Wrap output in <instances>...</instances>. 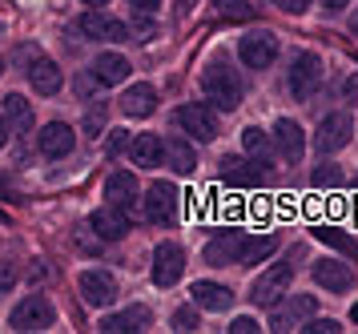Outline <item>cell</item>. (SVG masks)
<instances>
[{"instance_id": "6da1fadb", "label": "cell", "mask_w": 358, "mask_h": 334, "mask_svg": "<svg viewBox=\"0 0 358 334\" xmlns=\"http://www.w3.org/2000/svg\"><path fill=\"white\" fill-rule=\"evenodd\" d=\"M201 89H206V97L213 101V109L229 113V109L242 105V77H238L226 61L206 64V73H201Z\"/></svg>"}, {"instance_id": "7a4b0ae2", "label": "cell", "mask_w": 358, "mask_h": 334, "mask_svg": "<svg viewBox=\"0 0 358 334\" xmlns=\"http://www.w3.org/2000/svg\"><path fill=\"white\" fill-rule=\"evenodd\" d=\"M294 282V262H274L266 274H258V282L250 290V302L254 306H278L282 294H290Z\"/></svg>"}, {"instance_id": "3957f363", "label": "cell", "mask_w": 358, "mask_h": 334, "mask_svg": "<svg viewBox=\"0 0 358 334\" xmlns=\"http://www.w3.org/2000/svg\"><path fill=\"white\" fill-rule=\"evenodd\" d=\"M322 57L318 53H302V57H294L290 64V97L294 101H310V97L318 93V85H322Z\"/></svg>"}, {"instance_id": "277c9868", "label": "cell", "mask_w": 358, "mask_h": 334, "mask_svg": "<svg viewBox=\"0 0 358 334\" xmlns=\"http://www.w3.org/2000/svg\"><path fill=\"white\" fill-rule=\"evenodd\" d=\"M350 137H355V121H350V113H326L322 121H318L314 145H318V153H338L342 145H350Z\"/></svg>"}, {"instance_id": "5b68a950", "label": "cell", "mask_w": 358, "mask_h": 334, "mask_svg": "<svg viewBox=\"0 0 358 334\" xmlns=\"http://www.w3.org/2000/svg\"><path fill=\"white\" fill-rule=\"evenodd\" d=\"M8 326H13V330H49L52 326V302L45 294H29V298L8 314Z\"/></svg>"}, {"instance_id": "8992f818", "label": "cell", "mask_w": 358, "mask_h": 334, "mask_svg": "<svg viewBox=\"0 0 358 334\" xmlns=\"http://www.w3.org/2000/svg\"><path fill=\"white\" fill-rule=\"evenodd\" d=\"M178 125L194 137V141H213L217 137V113L210 105H201V101H189V105H181L178 109Z\"/></svg>"}, {"instance_id": "52a82bcc", "label": "cell", "mask_w": 358, "mask_h": 334, "mask_svg": "<svg viewBox=\"0 0 358 334\" xmlns=\"http://www.w3.org/2000/svg\"><path fill=\"white\" fill-rule=\"evenodd\" d=\"M238 57L245 69H270L278 61V41L270 32H245L238 41Z\"/></svg>"}, {"instance_id": "ba28073f", "label": "cell", "mask_w": 358, "mask_h": 334, "mask_svg": "<svg viewBox=\"0 0 358 334\" xmlns=\"http://www.w3.org/2000/svg\"><path fill=\"white\" fill-rule=\"evenodd\" d=\"M314 310H318V302H314L310 294H294L286 306H274L270 330H302V322L314 319Z\"/></svg>"}, {"instance_id": "9c48e42d", "label": "cell", "mask_w": 358, "mask_h": 334, "mask_svg": "<svg viewBox=\"0 0 358 334\" xmlns=\"http://www.w3.org/2000/svg\"><path fill=\"white\" fill-rule=\"evenodd\" d=\"M145 214H149V222H157V225L173 222L178 218V186L173 181H153L145 193Z\"/></svg>"}, {"instance_id": "30bf717a", "label": "cell", "mask_w": 358, "mask_h": 334, "mask_svg": "<svg viewBox=\"0 0 358 334\" xmlns=\"http://www.w3.org/2000/svg\"><path fill=\"white\" fill-rule=\"evenodd\" d=\"M181 274H185V250L178 242H162L153 250V282L157 286H173Z\"/></svg>"}, {"instance_id": "8fae6325", "label": "cell", "mask_w": 358, "mask_h": 334, "mask_svg": "<svg viewBox=\"0 0 358 334\" xmlns=\"http://www.w3.org/2000/svg\"><path fill=\"white\" fill-rule=\"evenodd\" d=\"M81 32L89 36V41H129V25L105 16L101 8H93V13L81 16Z\"/></svg>"}, {"instance_id": "7c38bea8", "label": "cell", "mask_w": 358, "mask_h": 334, "mask_svg": "<svg viewBox=\"0 0 358 334\" xmlns=\"http://www.w3.org/2000/svg\"><path fill=\"white\" fill-rule=\"evenodd\" d=\"M314 282L330 294H346V290L355 286V270L346 266V262H334V258H322V262H314Z\"/></svg>"}, {"instance_id": "4fadbf2b", "label": "cell", "mask_w": 358, "mask_h": 334, "mask_svg": "<svg viewBox=\"0 0 358 334\" xmlns=\"http://www.w3.org/2000/svg\"><path fill=\"white\" fill-rule=\"evenodd\" d=\"M77 286H81V298L89 306H109L117 298V278L105 270H85Z\"/></svg>"}, {"instance_id": "5bb4252c", "label": "cell", "mask_w": 358, "mask_h": 334, "mask_svg": "<svg viewBox=\"0 0 358 334\" xmlns=\"http://www.w3.org/2000/svg\"><path fill=\"white\" fill-rule=\"evenodd\" d=\"M36 145H41V153L45 158H69L73 153V145H77V133H73V125H65V121H52V125L41 129V137H36Z\"/></svg>"}, {"instance_id": "9a60e30c", "label": "cell", "mask_w": 358, "mask_h": 334, "mask_svg": "<svg viewBox=\"0 0 358 334\" xmlns=\"http://www.w3.org/2000/svg\"><path fill=\"white\" fill-rule=\"evenodd\" d=\"M242 250H245V238L238 230H226V234H217V238L206 246V262H210V266H238V262H242Z\"/></svg>"}, {"instance_id": "2e32d148", "label": "cell", "mask_w": 358, "mask_h": 334, "mask_svg": "<svg viewBox=\"0 0 358 334\" xmlns=\"http://www.w3.org/2000/svg\"><path fill=\"white\" fill-rule=\"evenodd\" d=\"M274 145H278V158L302 161V153H306V133H302V125H298V121L282 117V121L274 125Z\"/></svg>"}, {"instance_id": "e0dca14e", "label": "cell", "mask_w": 358, "mask_h": 334, "mask_svg": "<svg viewBox=\"0 0 358 334\" xmlns=\"http://www.w3.org/2000/svg\"><path fill=\"white\" fill-rule=\"evenodd\" d=\"M262 169L258 161H245V158H222V181L226 186H238V190H254L262 186Z\"/></svg>"}, {"instance_id": "ac0fdd59", "label": "cell", "mask_w": 358, "mask_h": 334, "mask_svg": "<svg viewBox=\"0 0 358 334\" xmlns=\"http://www.w3.org/2000/svg\"><path fill=\"white\" fill-rule=\"evenodd\" d=\"M29 81H33V89L41 97L61 93V85H65V77H61V64L49 61V57H36V61L29 64Z\"/></svg>"}, {"instance_id": "d6986e66", "label": "cell", "mask_w": 358, "mask_h": 334, "mask_svg": "<svg viewBox=\"0 0 358 334\" xmlns=\"http://www.w3.org/2000/svg\"><path fill=\"white\" fill-rule=\"evenodd\" d=\"M105 197H109V206L117 209H129L137 202V177L129 169H117V174L105 177Z\"/></svg>"}, {"instance_id": "ffe728a7", "label": "cell", "mask_w": 358, "mask_h": 334, "mask_svg": "<svg viewBox=\"0 0 358 334\" xmlns=\"http://www.w3.org/2000/svg\"><path fill=\"white\" fill-rule=\"evenodd\" d=\"M133 153V165H141V169H153V165H162L165 161V141L157 133H137L129 145Z\"/></svg>"}, {"instance_id": "44dd1931", "label": "cell", "mask_w": 358, "mask_h": 334, "mask_svg": "<svg viewBox=\"0 0 358 334\" xmlns=\"http://www.w3.org/2000/svg\"><path fill=\"white\" fill-rule=\"evenodd\" d=\"M153 109H157V89L153 85H129L121 93V113L125 117H149Z\"/></svg>"}, {"instance_id": "7402d4cb", "label": "cell", "mask_w": 358, "mask_h": 334, "mask_svg": "<svg viewBox=\"0 0 358 334\" xmlns=\"http://www.w3.org/2000/svg\"><path fill=\"white\" fill-rule=\"evenodd\" d=\"M89 225L97 230V238H101V242H117V238H125V234H129V222H125V214H121L117 206L97 209V214L89 218Z\"/></svg>"}, {"instance_id": "603a6c76", "label": "cell", "mask_w": 358, "mask_h": 334, "mask_svg": "<svg viewBox=\"0 0 358 334\" xmlns=\"http://www.w3.org/2000/svg\"><path fill=\"white\" fill-rule=\"evenodd\" d=\"M145 326H149V310L145 306H133V310L109 314L97 330H105V334H137V330H145Z\"/></svg>"}, {"instance_id": "cb8c5ba5", "label": "cell", "mask_w": 358, "mask_h": 334, "mask_svg": "<svg viewBox=\"0 0 358 334\" xmlns=\"http://www.w3.org/2000/svg\"><path fill=\"white\" fill-rule=\"evenodd\" d=\"M194 306H201V310H229V302H234V290L222 286V282H194Z\"/></svg>"}, {"instance_id": "d4e9b609", "label": "cell", "mask_w": 358, "mask_h": 334, "mask_svg": "<svg viewBox=\"0 0 358 334\" xmlns=\"http://www.w3.org/2000/svg\"><path fill=\"white\" fill-rule=\"evenodd\" d=\"M242 145H245V153L258 161V165H270V161L278 158V145H274V133H262L258 125H250L242 133Z\"/></svg>"}, {"instance_id": "484cf974", "label": "cell", "mask_w": 358, "mask_h": 334, "mask_svg": "<svg viewBox=\"0 0 358 334\" xmlns=\"http://www.w3.org/2000/svg\"><path fill=\"white\" fill-rule=\"evenodd\" d=\"M93 77L101 85H121V81L129 77V61L121 53H101L97 61H93Z\"/></svg>"}, {"instance_id": "4316f807", "label": "cell", "mask_w": 358, "mask_h": 334, "mask_svg": "<svg viewBox=\"0 0 358 334\" xmlns=\"http://www.w3.org/2000/svg\"><path fill=\"white\" fill-rule=\"evenodd\" d=\"M165 165H169L173 174H194V165H197L194 145L185 141V137H169V141H165Z\"/></svg>"}, {"instance_id": "83f0119b", "label": "cell", "mask_w": 358, "mask_h": 334, "mask_svg": "<svg viewBox=\"0 0 358 334\" xmlns=\"http://www.w3.org/2000/svg\"><path fill=\"white\" fill-rule=\"evenodd\" d=\"M4 117H8V125L17 129V133L33 129V105H29L20 93H8V97H4Z\"/></svg>"}, {"instance_id": "f1b7e54d", "label": "cell", "mask_w": 358, "mask_h": 334, "mask_svg": "<svg viewBox=\"0 0 358 334\" xmlns=\"http://www.w3.org/2000/svg\"><path fill=\"white\" fill-rule=\"evenodd\" d=\"M278 250V238L274 234H262V238H245V250H242V262L238 266H258Z\"/></svg>"}, {"instance_id": "f546056e", "label": "cell", "mask_w": 358, "mask_h": 334, "mask_svg": "<svg viewBox=\"0 0 358 334\" xmlns=\"http://www.w3.org/2000/svg\"><path fill=\"white\" fill-rule=\"evenodd\" d=\"M314 234H318V238H322L326 246H334V250H342V254L358 258V242L350 238V234H342V230H334V225H318Z\"/></svg>"}, {"instance_id": "4dcf8cb0", "label": "cell", "mask_w": 358, "mask_h": 334, "mask_svg": "<svg viewBox=\"0 0 358 334\" xmlns=\"http://www.w3.org/2000/svg\"><path fill=\"white\" fill-rule=\"evenodd\" d=\"M310 181H314L318 190H334V186H342L346 177H342V169H334V165H318V169H314V177H310Z\"/></svg>"}, {"instance_id": "1f68e13d", "label": "cell", "mask_w": 358, "mask_h": 334, "mask_svg": "<svg viewBox=\"0 0 358 334\" xmlns=\"http://www.w3.org/2000/svg\"><path fill=\"white\" fill-rule=\"evenodd\" d=\"M173 330H181V334L197 330V310H194V306H181L178 314H173Z\"/></svg>"}, {"instance_id": "d6a6232c", "label": "cell", "mask_w": 358, "mask_h": 334, "mask_svg": "<svg viewBox=\"0 0 358 334\" xmlns=\"http://www.w3.org/2000/svg\"><path fill=\"white\" fill-rule=\"evenodd\" d=\"M302 330H306V334H338L342 326H338L334 319H310L306 326H302Z\"/></svg>"}, {"instance_id": "836d02e7", "label": "cell", "mask_w": 358, "mask_h": 334, "mask_svg": "<svg viewBox=\"0 0 358 334\" xmlns=\"http://www.w3.org/2000/svg\"><path fill=\"white\" fill-rule=\"evenodd\" d=\"M17 278H20L17 262H0V294H4V290H13V286H17Z\"/></svg>"}, {"instance_id": "e575fe53", "label": "cell", "mask_w": 358, "mask_h": 334, "mask_svg": "<svg viewBox=\"0 0 358 334\" xmlns=\"http://www.w3.org/2000/svg\"><path fill=\"white\" fill-rule=\"evenodd\" d=\"M310 4H314V0H278V8H282V13H290V16H302Z\"/></svg>"}, {"instance_id": "d590c367", "label": "cell", "mask_w": 358, "mask_h": 334, "mask_svg": "<svg viewBox=\"0 0 358 334\" xmlns=\"http://www.w3.org/2000/svg\"><path fill=\"white\" fill-rule=\"evenodd\" d=\"M254 330H258V322L250 319V314H242V319L229 322V334H254Z\"/></svg>"}, {"instance_id": "8d00e7d4", "label": "cell", "mask_w": 358, "mask_h": 334, "mask_svg": "<svg viewBox=\"0 0 358 334\" xmlns=\"http://www.w3.org/2000/svg\"><path fill=\"white\" fill-rule=\"evenodd\" d=\"M101 125H105V109H93L89 117H85V129H89L93 137H97V129H101Z\"/></svg>"}, {"instance_id": "74e56055", "label": "cell", "mask_w": 358, "mask_h": 334, "mask_svg": "<svg viewBox=\"0 0 358 334\" xmlns=\"http://www.w3.org/2000/svg\"><path fill=\"white\" fill-rule=\"evenodd\" d=\"M129 4H133V13L153 16V13H157V4H162V0H129Z\"/></svg>"}, {"instance_id": "f35d334b", "label": "cell", "mask_w": 358, "mask_h": 334, "mask_svg": "<svg viewBox=\"0 0 358 334\" xmlns=\"http://www.w3.org/2000/svg\"><path fill=\"white\" fill-rule=\"evenodd\" d=\"M129 137H125V133H113V137H109V153H113V158H117V153H121V149H129Z\"/></svg>"}, {"instance_id": "ab89813d", "label": "cell", "mask_w": 358, "mask_h": 334, "mask_svg": "<svg viewBox=\"0 0 358 334\" xmlns=\"http://www.w3.org/2000/svg\"><path fill=\"white\" fill-rule=\"evenodd\" d=\"M342 93H346V101H358V77L346 81V85H342Z\"/></svg>"}, {"instance_id": "60d3db41", "label": "cell", "mask_w": 358, "mask_h": 334, "mask_svg": "<svg viewBox=\"0 0 358 334\" xmlns=\"http://www.w3.org/2000/svg\"><path fill=\"white\" fill-rule=\"evenodd\" d=\"M8 133H13V125H8V117H4V113H0V149H4V145H8Z\"/></svg>"}, {"instance_id": "b9f144b4", "label": "cell", "mask_w": 358, "mask_h": 334, "mask_svg": "<svg viewBox=\"0 0 358 334\" xmlns=\"http://www.w3.org/2000/svg\"><path fill=\"white\" fill-rule=\"evenodd\" d=\"M346 4H350V0H322V8H326V13H342Z\"/></svg>"}, {"instance_id": "7bdbcfd3", "label": "cell", "mask_w": 358, "mask_h": 334, "mask_svg": "<svg viewBox=\"0 0 358 334\" xmlns=\"http://www.w3.org/2000/svg\"><path fill=\"white\" fill-rule=\"evenodd\" d=\"M350 32L358 36V8H355V16H350Z\"/></svg>"}, {"instance_id": "ee69618b", "label": "cell", "mask_w": 358, "mask_h": 334, "mask_svg": "<svg viewBox=\"0 0 358 334\" xmlns=\"http://www.w3.org/2000/svg\"><path fill=\"white\" fill-rule=\"evenodd\" d=\"M81 4H93V8H101V4H109V0H81Z\"/></svg>"}, {"instance_id": "f6af8a7d", "label": "cell", "mask_w": 358, "mask_h": 334, "mask_svg": "<svg viewBox=\"0 0 358 334\" xmlns=\"http://www.w3.org/2000/svg\"><path fill=\"white\" fill-rule=\"evenodd\" d=\"M350 319H355V322H358V306H355V310H350Z\"/></svg>"}, {"instance_id": "bcb514c9", "label": "cell", "mask_w": 358, "mask_h": 334, "mask_svg": "<svg viewBox=\"0 0 358 334\" xmlns=\"http://www.w3.org/2000/svg\"><path fill=\"white\" fill-rule=\"evenodd\" d=\"M0 73H4V57H0Z\"/></svg>"}]
</instances>
